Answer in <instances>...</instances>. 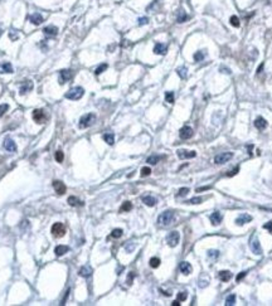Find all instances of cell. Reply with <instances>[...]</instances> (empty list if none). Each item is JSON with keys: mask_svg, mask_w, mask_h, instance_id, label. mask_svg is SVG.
<instances>
[{"mask_svg": "<svg viewBox=\"0 0 272 306\" xmlns=\"http://www.w3.org/2000/svg\"><path fill=\"white\" fill-rule=\"evenodd\" d=\"M174 219H175L174 213H173L171 211H166V212H164V213H161V214L159 216V218H157V223H159L160 226H163V227H168V226H170V224L174 222Z\"/></svg>", "mask_w": 272, "mask_h": 306, "instance_id": "1", "label": "cell"}, {"mask_svg": "<svg viewBox=\"0 0 272 306\" xmlns=\"http://www.w3.org/2000/svg\"><path fill=\"white\" fill-rule=\"evenodd\" d=\"M95 121H96V115L95 114H86V115H83L81 117L79 124H78V127L79 129H87L91 125H93Z\"/></svg>", "mask_w": 272, "mask_h": 306, "instance_id": "2", "label": "cell"}, {"mask_svg": "<svg viewBox=\"0 0 272 306\" xmlns=\"http://www.w3.org/2000/svg\"><path fill=\"white\" fill-rule=\"evenodd\" d=\"M84 94V89L79 86L77 87H72L67 93H66V98L68 99H72V101H77L79 98H82V96Z\"/></svg>", "mask_w": 272, "mask_h": 306, "instance_id": "3", "label": "cell"}, {"mask_svg": "<svg viewBox=\"0 0 272 306\" xmlns=\"http://www.w3.org/2000/svg\"><path fill=\"white\" fill-rule=\"evenodd\" d=\"M51 233L53 234V237L56 238H61L66 234V226L63 223H54L52 226V229H51Z\"/></svg>", "mask_w": 272, "mask_h": 306, "instance_id": "4", "label": "cell"}, {"mask_svg": "<svg viewBox=\"0 0 272 306\" xmlns=\"http://www.w3.org/2000/svg\"><path fill=\"white\" fill-rule=\"evenodd\" d=\"M33 120L37 122V124H44L45 121H47V115H45V112L42 110V109H37V110H34L33 111Z\"/></svg>", "mask_w": 272, "mask_h": 306, "instance_id": "5", "label": "cell"}, {"mask_svg": "<svg viewBox=\"0 0 272 306\" xmlns=\"http://www.w3.org/2000/svg\"><path fill=\"white\" fill-rule=\"evenodd\" d=\"M232 158H233V153H222V154H218L214 158V163L217 165H221V164H224V163L229 161Z\"/></svg>", "mask_w": 272, "mask_h": 306, "instance_id": "6", "label": "cell"}, {"mask_svg": "<svg viewBox=\"0 0 272 306\" xmlns=\"http://www.w3.org/2000/svg\"><path fill=\"white\" fill-rule=\"evenodd\" d=\"M179 239H180V236H179V232H176V231L170 232L166 237V242L170 247H175L179 243Z\"/></svg>", "mask_w": 272, "mask_h": 306, "instance_id": "7", "label": "cell"}, {"mask_svg": "<svg viewBox=\"0 0 272 306\" xmlns=\"http://www.w3.org/2000/svg\"><path fill=\"white\" fill-rule=\"evenodd\" d=\"M179 136L183 140H188L193 136V129L190 126H183L179 131Z\"/></svg>", "mask_w": 272, "mask_h": 306, "instance_id": "8", "label": "cell"}, {"mask_svg": "<svg viewBox=\"0 0 272 306\" xmlns=\"http://www.w3.org/2000/svg\"><path fill=\"white\" fill-rule=\"evenodd\" d=\"M176 154H178V158L179 159H192V158H195L197 156V153L195 151H189V150H184V149L178 150Z\"/></svg>", "mask_w": 272, "mask_h": 306, "instance_id": "9", "label": "cell"}, {"mask_svg": "<svg viewBox=\"0 0 272 306\" xmlns=\"http://www.w3.org/2000/svg\"><path fill=\"white\" fill-rule=\"evenodd\" d=\"M71 78H72V71L71 69H62L59 72V83L61 84H64Z\"/></svg>", "mask_w": 272, "mask_h": 306, "instance_id": "10", "label": "cell"}, {"mask_svg": "<svg viewBox=\"0 0 272 306\" xmlns=\"http://www.w3.org/2000/svg\"><path fill=\"white\" fill-rule=\"evenodd\" d=\"M53 188H54V190L57 191V194H59V195H63V194L67 191V186H66L64 183H62L61 180H54V181H53Z\"/></svg>", "mask_w": 272, "mask_h": 306, "instance_id": "11", "label": "cell"}, {"mask_svg": "<svg viewBox=\"0 0 272 306\" xmlns=\"http://www.w3.org/2000/svg\"><path fill=\"white\" fill-rule=\"evenodd\" d=\"M251 250L254 255L259 256L262 255V248H261V244H259V241L257 238H252L251 239Z\"/></svg>", "mask_w": 272, "mask_h": 306, "instance_id": "12", "label": "cell"}, {"mask_svg": "<svg viewBox=\"0 0 272 306\" xmlns=\"http://www.w3.org/2000/svg\"><path fill=\"white\" fill-rule=\"evenodd\" d=\"M33 82L32 81H25V82H23L22 84H20V89H19V93L22 94V96H24L27 92H30L32 89H33Z\"/></svg>", "mask_w": 272, "mask_h": 306, "instance_id": "13", "label": "cell"}, {"mask_svg": "<svg viewBox=\"0 0 272 306\" xmlns=\"http://www.w3.org/2000/svg\"><path fill=\"white\" fill-rule=\"evenodd\" d=\"M4 149L8 150L9 153H15V151H17V145H15V142H14L12 139L7 137V139L4 140Z\"/></svg>", "mask_w": 272, "mask_h": 306, "instance_id": "14", "label": "cell"}, {"mask_svg": "<svg viewBox=\"0 0 272 306\" xmlns=\"http://www.w3.org/2000/svg\"><path fill=\"white\" fill-rule=\"evenodd\" d=\"M252 221V217L249 216V214H247V213H243L242 216H239L237 219H236V224L237 226H243V224H246V223H249Z\"/></svg>", "mask_w": 272, "mask_h": 306, "instance_id": "15", "label": "cell"}, {"mask_svg": "<svg viewBox=\"0 0 272 306\" xmlns=\"http://www.w3.org/2000/svg\"><path fill=\"white\" fill-rule=\"evenodd\" d=\"M166 52H168V47L165 44H163V43H156L155 44V47H154V53L155 54L164 56V54H166Z\"/></svg>", "mask_w": 272, "mask_h": 306, "instance_id": "16", "label": "cell"}, {"mask_svg": "<svg viewBox=\"0 0 272 306\" xmlns=\"http://www.w3.org/2000/svg\"><path fill=\"white\" fill-rule=\"evenodd\" d=\"M43 33L48 37H56L58 34V28L56 25H48L43 29Z\"/></svg>", "mask_w": 272, "mask_h": 306, "instance_id": "17", "label": "cell"}, {"mask_svg": "<svg viewBox=\"0 0 272 306\" xmlns=\"http://www.w3.org/2000/svg\"><path fill=\"white\" fill-rule=\"evenodd\" d=\"M69 251V247L68 246H66V244H58L56 248H54V253H56V256L57 257H61V256H63L64 253H67Z\"/></svg>", "mask_w": 272, "mask_h": 306, "instance_id": "18", "label": "cell"}, {"mask_svg": "<svg viewBox=\"0 0 272 306\" xmlns=\"http://www.w3.org/2000/svg\"><path fill=\"white\" fill-rule=\"evenodd\" d=\"M179 270H180V272L183 275H189L192 272V266H190L189 262H180Z\"/></svg>", "mask_w": 272, "mask_h": 306, "instance_id": "19", "label": "cell"}, {"mask_svg": "<svg viewBox=\"0 0 272 306\" xmlns=\"http://www.w3.org/2000/svg\"><path fill=\"white\" fill-rule=\"evenodd\" d=\"M13 72H14L13 66L9 62L0 63V73H13Z\"/></svg>", "mask_w": 272, "mask_h": 306, "instance_id": "20", "label": "cell"}, {"mask_svg": "<svg viewBox=\"0 0 272 306\" xmlns=\"http://www.w3.org/2000/svg\"><path fill=\"white\" fill-rule=\"evenodd\" d=\"M141 199H142V203H145L147 207H154L156 204V199L152 195H144Z\"/></svg>", "mask_w": 272, "mask_h": 306, "instance_id": "21", "label": "cell"}, {"mask_svg": "<svg viewBox=\"0 0 272 306\" xmlns=\"http://www.w3.org/2000/svg\"><path fill=\"white\" fill-rule=\"evenodd\" d=\"M29 20L32 22V24H34V25H39V24L43 23V17H42L40 14L35 13V14H32V15L29 17Z\"/></svg>", "mask_w": 272, "mask_h": 306, "instance_id": "22", "label": "cell"}, {"mask_svg": "<svg viewBox=\"0 0 272 306\" xmlns=\"http://www.w3.org/2000/svg\"><path fill=\"white\" fill-rule=\"evenodd\" d=\"M211 222H212L213 226H218V224H221V222H222V214H221L219 212H214V213L211 216Z\"/></svg>", "mask_w": 272, "mask_h": 306, "instance_id": "23", "label": "cell"}, {"mask_svg": "<svg viewBox=\"0 0 272 306\" xmlns=\"http://www.w3.org/2000/svg\"><path fill=\"white\" fill-rule=\"evenodd\" d=\"M254 126L258 129V130H263L267 127V121L263 119V117H257L256 121H254Z\"/></svg>", "mask_w": 272, "mask_h": 306, "instance_id": "24", "label": "cell"}, {"mask_svg": "<svg viewBox=\"0 0 272 306\" xmlns=\"http://www.w3.org/2000/svg\"><path fill=\"white\" fill-rule=\"evenodd\" d=\"M78 273L82 277H89L91 275H92V268H91L89 266H83V267H81V270H79Z\"/></svg>", "mask_w": 272, "mask_h": 306, "instance_id": "25", "label": "cell"}, {"mask_svg": "<svg viewBox=\"0 0 272 306\" xmlns=\"http://www.w3.org/2000/svg\"><path fill=\"white\" fill-rule=\"evenodd\" d=\"M219 278L223 281V282H228L231 278H232V273L229 271H221L219 272Z\"/></svg>", "mask_w": 272, "mask_h": 306, "instance_id": "26", "label": "cell"}, {"mask_svg": "<svg viewBox=\"0 0 272 306\" xmlns=\"http://www.w3.org/2000/svg\"><path fill=\"white\" fill-rule=\"evenodd\" d=\"M160 160H161V156H160V155H151V156H149V158H147L146 163H147V164H150V165H156V164H157Z\"/></svg>", "mask_w": 272, "mask_h": 306, "instance_id": "27", "label": "cell"}, {"mask_svg": "<svg viewBox=\"0 0 272 306\" xmlns=\"http://www.w3.org/2000/svg\"><path fill=\"white\" fill-rule=\"evenodd\" d=\"M102 137H104L105 142H107L109 145H114V142H115V136H114V134L107 132V134H104Z\"/></svg>", "mask_w": 272, "mask_h": 306, "instance_id": "28", "label": "cell"}, {"mask_svg": "<svg viewBox=\"0 0 272 306\" xmlns=\"http://www.w3.org/2000/svg\"><path fill=\"white\" fill-rule=\"evenodd\" d=\"M68 204L69 206H72V207H77V206H83V203L81 201V200H78L76 196H69L68 198Z\"/></svg>", "mask_w": 272, "mask_h": 306, "instance_id": "29", "label": "cell"}, {"mask_svg": "<svg viewBox=\"0 0 272 306\" xmlns=\"http://www.w3.org/2000/svg\"><path fill=\"white\" fill-rule=\"evenodd\" d=\"M188 15H187V13L184 12V10H180L179 12V15H178V23H183V22H185V20H188Z\"/></svg>", "mask_w": 272, "mask_h": 306, "instance_id": "30", "label": "cell"}, {"mask_svg": "<svg viewBox=\"0 0 272 306\" xmlns=\"http://www.w3.org/2000/svg\"><path fill=\"white\" fill-rule=\"evenodd\" d=\"M176 72H178V74H179L180 78H183V79L187 78V72H188V69H187L185 67H180V68H178Z\"/></svg>", "mask_w": 272, "mask_h": 306, "instance_id": "31", "label": "cell"}, {"mask_svg": "<svg viewBox=\"0 0 272 306\" xmlns=\"http://www.w3.org/2000/svg\"><path fill=\"white\" fill-rule=\"evenodd\" d=\"M131 209H132V204L130 201H125L121 206V208H120V212H129Z\"/></svg>", "mask_w": 272, "mask_h": 306, "instance_id": "32", "label": "cell"}, {"mask_svg": "<svg viewBox=\"0 0 272 306\" xmlns=\"http://www.w3.org/2000/svg\"><path fill=\"white\" fill-rule=\"evenodd\" d=\"M234 302H236V295H234V293L229 295V296L226 298V305H227V306H232V305H234Z\"/></svg>", "mask_w": 272, "mask_h": 306, "instance_id": "33", "label": "cell"}, {"mask_svg": "<svg viewBox=\"0 0 272 306\" xmlns=\"http://www.w3.org/2000/svg\"><path fill=\"white\" fill-rule=\"evenodd\" d=\"M150 266H151L152 268H157V267L160 266V258H157V257H152V258L150 260Z\"/></svg>", "mask_w": 272, "mask_h": 306, "instance_id": "34", "label": "cell"}, {"mask_svg": "<svg viewBox=\"0 0 272 306\" xmlns=\"http://www.w3.org/2000/svg\"><path fill=\"white\" fill-rule=\"evenodd\" d=\"M165 99H166V102H169V104H173V102H174V92L168 91L165 93Z\"/></svg>", "mask_w": 272, "mask_h": 306, "instance_id": "35", "label": "cell"}, {"mask_svg": "<svg viewBox=\"0 0 272 306\" xmlns=\"http://www.w3.org/2000/svg\"><path fill=\"white\" fill-rule=\"evenodd\" d=\"M107 67H109V66H107L106 63H104V64H101V66H99V67L96 68V71H95V73H96V74L99 76V74H101L102 72H105V71L107 69Z\"/></svg>", "mask_w": 272, "mask_h": 306, "instance_id": "36", "label": "cell"}, {"mask_svg": "<svg viewBox=\"0 0 272 306\" xmlns=\"http://www.w3.org/2000/svg\"><path fill=\"white\" fill-rule=\"evenodd\" d=\"M54 158H56V160H57L58 163H63V160H64V155H63V153H62L61 150H57V151H56Z\"/></svg>", "mask_w": 272, "mask_h": 306, "instance_id": "37", "label": "cell"}, {"mask_svg": "<svg viewBox=\"0 0 272 306\" xmlns=\"http://www.w3.org/2000/svg\"><path fill=\"white\" fill-rule=\"evenodd\" d=\"M204 57H205L204 53H203L202 51H199V52H197V53L194 54V61H195V62H200V61L204 59Z\"/></svg>", "mask_w": 272, "mask_h": 306, "instance_id": "38", "label": "cell"}, {"mask_svg": "<svg viewBox=\"0 0 272 306\" xmlns=\"http://www.w3.org/2000/svg\"><path fill=\"white\" fill-rule=\"evenodd\" d=\"M121 236H122V229H120V228L114 229L112 233H111V237H112V238H120Z\"/></svg>", "mask_w": 272, "mask_h": 306, "instance_id": "39", "label": "cell"}, {"mask_svg": "<svg viewBox=\"0 0 272 306\" xmlns=\"http://www.w3.org/2000/svg\"><path fill=\"white\" fill-rule=\"evenodd\" d=\"M229 22H231V24H232L233 27H236V28H238V27H239V19H238V17H236V15L231 17Z\"/></svg>", "mask_w": 272, "mask_h": 306, "instance_id": "40", "label": "cell"}, {"mask_svg": "<svg viewBox=\"0 0 272 306\" xmlns=\"http://www.w3.org/2000/svg\"><path fill=\"white\" fill-rule=\"evenodd\" d=\"M203 201V199L200 198V196H195V198H192V199H189L187 203L188 204H200Z\"/></svg>", "mask_w": 272, "mask_h": 306, "instance_id": "41", "label": "cell"}, {"mask_svg": "<svg viewBox=\"0 0 272 306\" xmlns=\"http://www.w3.org/2000/svg\"><path fill=\"white\" fill-rule=\"evenodd\" d=\"M8 110H9V105L8 104H2V105H0V117H2Z\"/></svg>", "mask_w": 272, "mask_h": 306, "instance_id": "42", "label": "cell"}, {"mask_svg": "<svg viewBox=\"0 0 272 306\" xmlns=\"http://www.w3.org/2000/svg\"><path fill=\"white\" fill-rule=\"evenodd\" d=\"M151 174V169L149 166H145L141 169V176H149Z\"/></svg>", "mask_w": 272, "mask_h": 306, "instance_id": "43", "label": "cell"}, {"mask_svg": "<svg viewBox=\"0 0 272 306\" xmlns=\"http://www.w3.org/2000/svg\"><path fill=\"white\" fill-rule=\"evenodd\" d=\"M189 193V188H181V189H179V191H178V196H184V195H187Z\"/></svg>", "mask_w": 272, "mask_h": 306, "instance_id": "44", "label": "cell"}, {"mask_svg": "<svg viewBox=\"0 0 272 306\" xmlns=\"http://www.w3.org/2000/svg\"><path fill=\"white\" fill-rule=\"evenodd\" d=\"M208 256H209V258H217L218 256H219V252L218 251H213V250H211L209 252H208Z\"/></svg>", "mask_w": 272, "mask_h": 306, "instance_id": "45", "label": "cell"}, {"mask_svg": "<svg viewBox=\"0 0 272 306\" xmlns=\"http://www.w3.org/2000/svg\"><path fill=\"white\" fill-rule=\"evenodd\" d=\"M187 297H188L187 292H179V295H178V300L179 301H185Z\"/></svg>", "mask_w": 272, "mask_h": 306, "instance_id": "46", "label": "cell"}, {"mask_svg": "<svg viewBox=\"0 0 272 306\" xmlns=\"http://www.w3.org/2000/svg\"><path fill=\"white\" fill-rule=\"evenodd\" d=\"M149 23V18H140L139 19V25H145Z\"/></svg>", "mask_w": 272, "mask_h": 306, "instance_id": "47", "label": "cell"}, {"mask_svg": "<svg viewBox=\"0 0 272 306\" xmlns=\"http://www.w3.org/2000/svg\"><path fill=\"white\" fill-rule=\"evenodd\" d=\"M263 228H264V229H267V231H269V232H272V221H269L268 223L263 224Z\"/></svg>", "mask_w": 272, "mask_h": 306, "instance_id": "48", "label": "cell"}, {"mask_svg": "<svg viewBox=\"0 0 272 306\" xmlns=\"http://www.w3.org/2000/svg\"><path fill=\"white\" fill-rule=\"evenodd\" d=\"M246 275H247V272H246V271L241 272V273H239V275H238V276L236 277V281H238V282H239V281H241V280H242V278H243V277H244Z\"/></svg>", "mask_w": 272, "mask_h": 306, "instance_id": "49", "label": "cell"}, {"mask_svg": "<svg viewBox=\"0 0 272 306\" xmlns=\"http://www.w3.org/2000/svg\"><path fill=\"white\" fill-rule=\"evenodd\" d=\"M134 277H135L134 272H130V275H129V277H127V285H131V282H132Z\"/></svg>", "mask_w": 272, "mask_h": 306, "instance_id": "50", "label": "cell"}, {"mask_svg": "<svg viewBox=\"0 0 272 306\" xmlns=\"http://www.w3.org/2000/svg\"><path fill=\"white\" fill-rule=\"evenodd\" d=\"M238 170H239V169H238V168H236V169H234L233 171H231V173H228V176H232V175H236Z\"/></svg>", "mask_w": 272, "mask_h": 306, "instance_id": "51", "label": "cell"}, {"mask_svg": "<svg viewBox=\"0 0 272 306\" xmlns=\"http://www.w3.org/2000/svg\"><path fill=\"white\" fill-rule=\"evenodd\" d=\"M211 186H204V188H198L197 189V191H203V190H207V189H209Z\"/></svg>", "mask_w": 272, "mask_h": 306, "instance_id": "52", "label": "cell"}, {"mask_svg": "<svg viewBox=\"0 0 272 306\" xmlns=\"http://www.w3.org/2000/svg\"><path fill=\"white\" fill-rule=\"evenodd\" d=\"M171 305H173V306H179V305H180V301H179V300H176V301H174Z\"/></svg>", "mask_w": 272, "mask_h": 306, "instance_id": "53", "label": "cell"}, {"mask_svg": "<svg viewBox=\"0 0 272 306\" xmlns=\"http://www.w3.org/2000/svg\"><path fill=\"white\" fill-rule=\"evenodd\" d=\"M262 68H263V64H261V66H259V68L257 69V73H259V72L262 71Z\"/></svg>", "mask_w": 272, "mask_h": 306, "instance_id": "54", "label": "cell"}, {"mask_svg": "<svg viewBox=\"0 0 272 306\" xmlns=\"http://www.w3.org/2000/svg\"><path fill=\"white\" fill-rule=\"evenodd\" d=\"M2 34H3V30H2V29H0V35H2Z\"/></svg>", "mask_w": 272, "mask_h": 306, "instance_id": "55", "label": "cell"}]
</instances>
